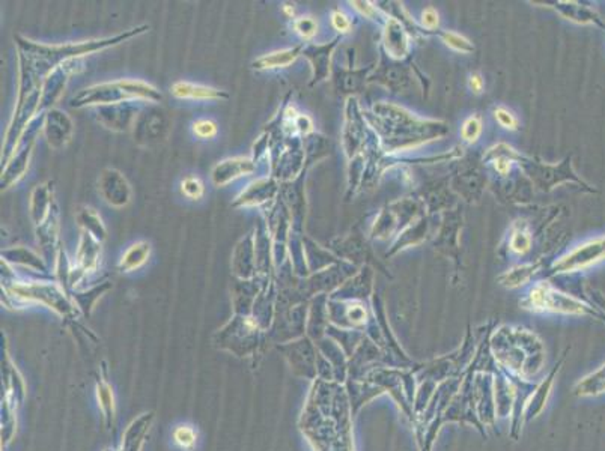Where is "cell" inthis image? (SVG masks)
Here are the masks:
<instances>
[{"label": "cell", "mask_w": 605, "mask_h": 451, "mask_svg": "<svg viewBox=\"0 0 605 451\" xmlns=\"http://www.w3.org/2000/svg\"><path fill=\"white\" fill-rule=\"evenodd\" d=\"M148 253H149L148 244L142 242L138 245H133V247L126 251L121 266L124 268V270H133V268H138L139 265L145 262L146 257H148Z\"/></svg>", "instance_id": "cell-5"}, {"label": "cell", "mask_w": 605, "mask_h": 451, "mask_svg": "<svg viewBox=\"0 0 605 451\" xmlns=\"http://www.w3.org/2000/svg\"><path fill=\"white\" fill-rule=\"evenodd\" d=\"M296 29L302 38H310L315 35L316 25L312 19H301L296 23Z\"/></svg>", "instance_id": "cell-13"}, {"label": "cell", "mask_w": 605, "mask_h": 451, "mask_svg": "<svg viewBox=\"0 0 605 451\" xmlns=\"http://www.w3.org/2000/svg\"><path fill=\"white\" fill-rule=\"evenodd\" d=\"M193 131H195V134H196L197 137L211 139V137H214L217 134V125L214 124L212 121L202 119V121H197L193 125Z\"/></svg>", "instance_id": "cell-7"}, {"label": "cell", "mask_w": 605, "mask_h": 451, "mask_svg": "<svg viewBox=\"0 0 605 451\" xmlns=\"http://www.w3.org/2000/svg\"><path fill=\"white\" fill-rule=\"evenodd\" d=\"M444 43L448 44L449 47H452V49L458 50V51H463V53L473 51V45L470 44L465 38L459 36L456 34H446L444 35Z\"/></svg>", "instance_id": "cell-8"}, {"label": "cell", "mask_w": 605, "mask_h": 451, "mask_svg": "<svg viewBox=\"0 0 605 451\" xmlns=\"http://www.w3.org/2000/svg\"><path fill=\"white\" fill-rule=\"evenodd\" d=\"M496 169L501 173V175H506L509 169H511V163H509L506 158H498L496 161Z\"/></svg>", "instance_id": "cell-19"}, {"label": "cell", "mask_w": 605, "mask_h": 451, "mask_svg": "<svg viewBox=\"0 0 605 451\" xmlns=\"http://www.w3.org/2000/svg\"><path fill=\"white\" fill-rule=\"evenodd\" d=\"M173 95L179 98H196V100H220L228 98L226 93L217 89L205 88V86H195L190 83H177L172 89Z\"/></svg>", "instance_id": "cell-3"}, {"label": "cell", "mask_w": 605, "mask_h": 451, "mask_svg": "<svg viewBox=\"0 0 605 451\" xmlns=\"http://www.w3.org/2000/svg\"><path fill=\"white\" fill-rule=\"evenodd\" d=\"M604 259H605V236L604 238H598L580 245L578 248L569 253L566 257H563L560 262L557 264V270L560 271L584 270V268L598 264Z\"/></svg>", "instance_id": "cell-1"}, {"label": "cell", "mask_w": 605, "mask_h": 451, "mask_svg": "<svg viewBox=\"0 0 605 451\" xmlns=\"http://www.w3.org/2000/svg\"><path fill=\"white\" fill-rule=\"evenodd\" d=\"M531 305H536L538 308H547V310L553 312H563V313H583L586 307L578 303V301L564 297L562 294H556L553 290H548L547 286H539L530 297Z\"/></svg>", "instance_id": "cell-2"}, {"label": "cell", "mask_w": 605, "mask_h": 451, "mask_svg": "<svg viewBox=\"0 0 605 451\" xmlns=\"http://www.w3.org/2000/svg\"><path fill=\"white\" fill-rule=\"evenodd\" d=\"M527 270H530V266H522L521 270H514V271H511L509 274H506L503 277V280L506 279L505 284H507V286H518L520 283L527 280L529 277H530V274L533 273V271L525 273Z\"/></svg>", "instance_id": "cell-11"}, {"label": "cell", "mask_w": 605, "mask_h": 451, "mask_svg": "<svg viewBox=\"0 0 605 451\" xmlns=\"http://www.w3.org/2000/svg\"><path fill=\"white\" fill-rule=\"evenodd\" d=\"M470 88H472L473 92H476V93H479L482 91L483 80L479 74H474V76L470 77Z\"/></svg>", "instance_id": "cell-18"}, {"label": "cell", "mask_w": 605, "mask_h": 451, "mask_svg": "<svg viewBox=\"0 0 605 451\" xmlns=\"http://www.w3.org/2000/svg\"><path fill=\"white\" fill-rule=\"evenodd\" d=\"M421 23L428 29H435L439 26V14H437L434 8H428V10L424 11V14H421Z\"/></svg>", "instance_id": "cell-15"}, {"label": "cell", "mask_w": 605, "mask_h": 451, "mask_svg": "<svg viewBox=\"0 0 605 451\" xmlns=\"http://www.w3.org/2000/svg\"><path fill=\"white\" fill-rule=\"evenodd\" d=\"M195 439L196 435L192 429H188V427H179V429L175 432V441H177V444L181 446L182 448L192 447L195 444Z\"/></svg>", "instance_id": "cell-10"}, {"label": "cell", "mask_w": 605, "mask_h": 451, "mask_svg": "<svg viewBox=\"0 0 605 451\" xmlns=\"http://www.w3.org/2000/svg\"><path fill=\"white\" fill-rule=\"evenodd\" d=\"M511 247L516 253H525V251L530 248V238L525 233H522V232H516L512 236Z\"/></svg>", "instance_id": "cell-12"}, {"label": "cell", "mask_w": 605, "mask_h": 451, "mask_svg": "<svg viewBox=\"0 0 605 451\" xmlns=\"http://www.w3.org/2000/svg\"><path fill=\"white\" fill-rule=\"evenodd\" d=\"M296 58H297V51H296V50L278 51V53L270 54V56L262 58V59H259L258 62H254V68L267 69V68L286 67V65H289L291 62L296 60Z\"/></svg>", "instance_id": "cell-4"}, {"label": "cell", "mask_w": 605, "mask_h": 451, "mask_svg": "<svg viewBox=\"0 0 605 451\" xmlns=\"http://www.w3.org/2000/svg\"><path fill=\"white\" fill-rule=\"evenodd\" d=\"M481 130H482L481 121L477 119V117H470L463 126V137L467 141H474L477 137H479Z\"/></svg>", "instance_id": "cell-9"}, {"label": "cell", "mask_w": 605, "mask_h": 451, "mask_svg": "<svg viewBox=\"0 0 605 451\" xmlns=\"http://www.w3.org/2000/svg\"><path fill=\"white\" fill-rule=\"evenodd\" d=\"M181 188H182V193H184V196H187L188 199L197 200L204 196V184H202V181L196 176L186 178L184 182H182Z\"/></svg>", "instance_id": "cell-6"}, {"label": "cell", "mask_w": 605, "mask_h": 451, "mask_svg": "<svg viewBox=\"0 0 605 451\" xmlns=\"http://www.w3.org/2000/svg\"><path fill=\"white\" fill-rule=\"evenodd\" d=\"M496 117H497V121L505 126V128H509V130H515L516 128V119L511 113L507 112V110L497 108L496 110Z\"/></svg>", "instance_id": "cell-14"}, {"label": "cell", "mask_w": 605, "mask_h": 451, "mask_svg": "<svg viewBox=\"0 0 605 451\" xmlns=\"http://www.w3.org/2000/svg\"><path fill=\"white\" fill-rule=\"evenodd\" d=\"M331 21H333V26L336 27L338 30H340V32H348L349 27H351V25H349L348 19L345 17V14H342L340 11H338V12H334V14H333Z\"/></svg>", "instance_id": "cell-16"}, {"label": "cell", "mask_w": 605, "mask_h": 451, "mask_svg": "<svg viewBox=\"0 0 605 451\" xmlns=\"http://www.w3.org/2000/svg\"><path fill=\"white\" fill-rule=\"evenodd\" d=\"M354 6H355L357 10L360 11L362 14L368 15V17H373V15L377 14L375 10H373V8L371 6V3H368V2H354Z\"/></svg>", "instance_id": "cell-17"}]
</instances>
